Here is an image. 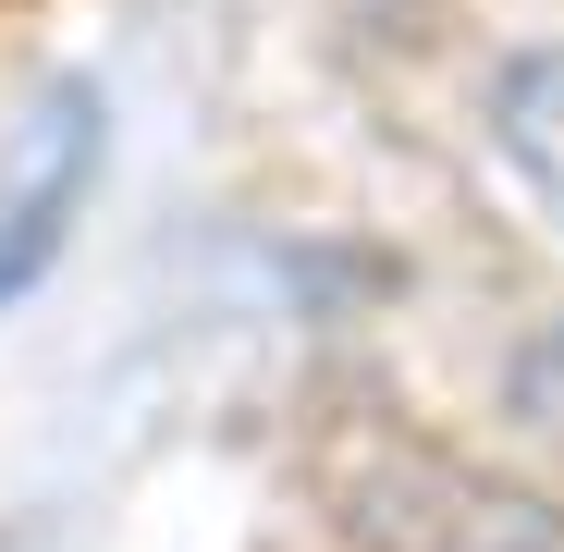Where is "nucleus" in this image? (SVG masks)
<instances>
[{"label": "nucleus", "instance_id": "f257e3e1", "mask_svg": "<svg viewBox=\"0 0 564 552\" xmlns=\"http://www.w3.org/2000/svg\"><path fill=\"white\" fill-rule=\"evenodd\" d=\"M344 528L368 552H564V504L479 479L430 442H356L344 454Z\"/></svg>", "mask_w": 564, "mask_h": 552}, {"label": "nucleus", "instance_id": "f03ea898", "mask_svg": "<svg viewBox=\"0 0 564 552\" xmlns=\"http://www.w3.org/2000/svg\"><path fill=\"white\" fill-rule=\"evenodd\" d=\"M86 184H99V86H50L37 123L13 136V160H0V307L50 270L62 221L86 209Z\"/></svg>", "mask_w": 564, "mask_h": 552}, {"label": "nucleus", "instance_id": "7ed1b4c3", "mask_svg": "<svg viewBox=\"0 0 564 552\" xmlns=\"http://www.w3.org/2000/svg\"><path fill=\"white\" fill-rule=\"evenodd\" d=\"M491 123H503L516 172L540 184V209L564 221V50H528V62H503V86H491Z\"/></svg>", "mask_w": 564, "mask_h": 552}, {"label": "nucleus", "instance_id": "20e7f679", "mask_svg": "<svg viewBox=\"0 0 564 552\" xmlns=\"http://www.w3.org/2000/svg\"><path fill=\"white\" fill-rule=\"evenodd\" d=\"M516 418L564 442V320H552V332H540V344L516 356Z\"/></svg>", "mask_w": 564, "mask_h": 552}]
</instances>
